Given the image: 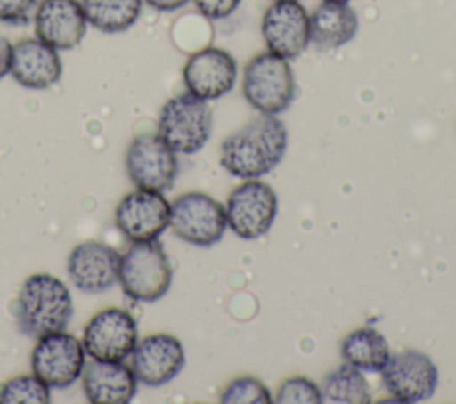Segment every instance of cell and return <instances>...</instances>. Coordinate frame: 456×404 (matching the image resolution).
I'll list each match as a JSON object with an SVG mask.
<instances>
[{
  "mask_svg": "<svg viewBox=\"0 0 456 404\" xmlns=\"http://www.w3.org/2000/svg\"><path fill=\"white\" fill-rule=\"evenodd\" d=\"M287 146L289 133L283 121L258 114L221 142L219 162L232 176L260 178L281 162Z\"/></svg>",
  "mask_w": 456,
  "mask_h": 404,
  "instance_id": "1",
  "label": "cell"
},
{
  "mask_svg": "<svg viewBox=\"0 0 456 404\" xmlns=\"http://www.w3.org/2000/svg\"><path fill=\"white\" fill-rule=\"evenodd\" d=\"M14 313L18 329L30 338L64 331L73 317L69 288L53 274H30L20 288Z\"/></svg>",
  "mask_w": 456,
  "mask_h": 404,
  "instance_id": "2",
  "label": "cell"
},
{
  "mask_svg": "<svg viewBox=\"0 0 456 404\" xmlns=\"http://www.w3.org/2000/svg\"><path fill=\"white\" fill-rule=\"evenodd\" d=\"M242 94L260 114L285 112L296 98V78L289 61L271 52L251 57L242 73Z\"/></svg>",
  "mask_w": 456,
  "mask_h": 404,
  "instance_id": "3",
  "label": "cell"
},
{
  "mask_svg": "<svg viewBox=\"0 0 456 404\" xmlns=\"http://www.w3.org/2000/svg\"><path fill=\"white\" fill-rule=\"evenodd\" d=\"M212 110L208 101L191 94H176L169 98L157 121V133L175 151L182 155L198 153L212 133Z\"/></svg>",
  "mask_w": 456,
  "mask_h": 404,
  "instance_id": "4",
  "label": "cell"
},
{
  "mask_svg": "<svg viewBox=\"0 0 456 404\" xmlns=\"http://www.w3.org/2000/svg\"><path fill=\"white\" fill-rule=\"evenodd\" d=\"M171 281V262L157 240L134 242L121 256L118 283L130 299L153 303L167 294Z\"/></svg>",
  "mask_w": 456,
  "mask_h": 404,
  "instance_id": "5",
  "label": "cell"
},
{
  "mask_svg": "<svg viewBox=\"0 0 456 404\" xmlns=\"http://www.w3.org/2000/svg\"><path fill=\"white\" fill-rule=\"evenodd\" d=\"M169 226L187 244L214 246L228 228L224 205L203 192H185L171 203Z\"/></svg>",
  "mask_w": 456,
  "mask_h": 404,
  "instance_id": "6",
  "label": "cell"
},
{
  "mask_svg": "<svg viewBox=\"0 0 456 404\" xmlns=\"http://www.w3.org/2000/svg\"><path fill=\"white\" fill-rule=\"evenodd\" d=\"M228 228L242 240H255L264 237L278 214V196L274 189L251 178L237 185L224 205Z\"/></svg>",
  "mask_w": 456,
  "mask_h": 404,
  "instance_id": "7",
  "label": "cell"
},
{
  "mask_svg": "<svg viewBox=\"0 0 456 404\" xmlns=\"http://www.w3.org/2000/svg\"><path fill=\"white\" fill-rule=\"evenodd\" d=\"M379 372L387 393L403 404L428 400L438 384L435 361L428 354L413 349L390 354Z\"/></svg>",
  "mask_w": 456,
  "mask_h": 404,
  "instance_id": "8",
  "label": "cell"
},
{
  "mask_svg": "<svg viewBox=\"0 0 456 404\" xmlns=\"http://www.w3.org/2000/svg\"><path fill=\"white\" fill-rule=\"evenodd\" d=\"M86 351L82 342L66 331H57L37 338L32 354V374L52 388L71 386L84 370Z\"/></svg>",
  "mask_w": 456,
  "mask_h": 404,
  "instance_id": "9",
  "label": "cell"
},
{
  "mask_svg": "<svg viewBox=\"0 0 456 404\" xmlns=\"http://www.w3.org/2000/svg\"><path fill=\"white\" fill-rule=\"evenodd\" d=\"M125 167L130 182L137 189L166 192L178 174L176 153L159 133L137 135L125 155Z\"/></svg>",
  "mask_w": 456,
  "mask_h": 404,
  "instance_id": "10",
  "label": "cell"
},
{
  "mask_svg": "<svg viewBox=\"0 0 456 404\" xmlns=\"http://www.w3.org/2000/svg\"><path fill=\"white\" fill-rule=\"evenodd\" d=\"M137 343V322L123 308H105L91 317L84 327L82 345L98 361H123Z\"/></svg>",
  "mask_w": 456,
  "mask_h": 404,
  "instance_id": "11",
  "label": "cell"
},
{
  "mask_svg": "<svg viewBox=\"0 0 456 404\" xmlns=\"http://www.w3.org/2000/svg\"><path fill=\"white\" fill-rule=\"evenodd\" d=\"M260 30L267 52L292 61L310 44V14L299 0H273Z\"/></svg>",
  "mask_w": 456,
  "mask_h": 404,
  "instance_id": "12",
  "label": "cell"
},
{
  "mask_svg": "<svg viewBox=\"0 0 456 404\" xmlns=\"http://www.w3.org/2000/svg\"><path fill=\"white\" fill-rule=\"evenodd\" d=\"M169 208L162 192L135 189L119 199L114 221L119 233L132 242L157 240L169 226Z\"/></svg>",
  "mask_w": 456,
  "mask_h": 404,
  "instance_id": "13",
  "label": "cell"
},
{
  "mask_svg": "<svg viewBox=\"0 0 456 404\" xmlns=\"http://www.w3.org/2000/svg\"><path fill=\"white\" fill-rule=\"evenodd\" d=\"M187 93L205 100H219L228 94L237 82V61L217 46H207L194 52L182 69Z\"/></svg>",
  "mask_w": 456,
  "mask_h": 404,
  "instance_id": "14",
  "label": "cell"
},
{
  "mask_svg": "<svg viewBox=\"0 0 456 404\" xmlns=\"http://www.w3.org/2000/svg\"><path fill=\"white\" fill-rule=\"evenodd\" d=\"M183 365V345L176 336L167 333H155L141 338L130 354V368L137 381L148 386H162L173 381Z\"/></svg>",
  "mask_w": 456,
  "mask_h": 404,
  "instance_id": "15",
  "label": "cell"
},
{
  "mask_svg": "<svg viewBox=\"0 0 456 404\" xmlns=\"http://www.w3.org/2000/svg\"><path fill=\"white\" fill-rule=\"evenodd\" d=\"M119 253L109 244L86 240L68 255V276L86 294H102L118 283Z\"/></svg>",
  "mask_w": 456,
  "mask_h": 404,
  "instance_id": "16",
  "label": "cell"
},
{
  "mask_svg": "<svg viewBox=\"0 0 456 404\" xmlns=\"http://www.w3.org/2000/svg\"><path fill=\"white\" fill-rule=\"evenodd\" d=\"M87 20L78 0H41L34 11V32L55 50L78 46L87 32Z\"/></svg>",
  "mask_w": 456,
  "mask_h": 404,
  "instance_id": "17",
  "label": "cell"
},
{
  "mask_svg": "<svg viewBox=\"0 0 456 404\" xmlns=\"http://www.w3.org/2000/svg\"><path fill=\"white\" fill-rule=\"evenodd\" d=\"M11 77L27 89H48L61 80L62 61L59 50L37 37H25L12 44Z\"/></svg>",
  "mask_w": 456,
  "mask_h": 404,
  "instance_id": "18",
  "label": "cell"
},
{
  "mask_svg": "<svg viewBox=\"0 0 456 404\" xmlns=\"http://www.w3.org/2000/svg\"><path fill=\"white\" fill-rule=\"evenodd\" d=\"M82 388L91 404H128L137 390L134 370L123 361H91L82 370Z\"/></svg>",
  "mask_w": 456,
  "mask_h": 404,
  "instance_id": "19",
  "label": "cell"
},
{
  "mask_svg": "<svg viewBox=\"0 0 456 404\" xmlns=\"http://www.w3.org/2000/svg\"><path fill=\"white\" fill-rule=\"evenodd\" d=\"M358 32V16L347 2H322L310 14V44L333 50L349 43Z\"/></svg>",
  "mask_w": 456,
  "mask_h": 404,
  "instance_id": "20",
  "label": "cell"
},
{
  "mask_svg": "<svg viewBox=\"0 0 456 404\" xmlns=\"http://www.w3.org/2000/svg\"><path fill=\"white\" fill-rule=\"evenodd\" d=\"M344 363L362 372H379L390 358V347L383 333L363 326L353 329L340 343Z\"/></svg>",
  "mask_w": 456,
  "mask_h": 404,
  "instance_id": "21",
  "label": "cell"
},
{
  "mask_svg": "<svg viewBox=\"0 0 456 404\" xmlns=\"http://www.w3.org/2000/svg\"><path fill=\"white\" fill-rule=\"evenodd\" d=\"M87 23L105 34L125 32L135 25L142 0H80Z\"/></svg>",
  "mask_w": 456,
  "mask_h": 404,
  "instance_id": "22",
  "label": "cell"
},
{
  "mask_svg": "<svg viewBox=\"0 0 456 404\" xmlns=\"http://www.w3.org/2000/svg\"><path fill=\"white\" fill-rule=\"evenodd\" d=\"M322 399L335 404H369L370 388L362 370L344 363L324 377Z\"/></svg>",
  "mask_w": 456,
  "mask_h": 404,
  "instance_id": "23",
  "label": "cell"
},
{
  "mask_svg": "<svg viewBox=\"0 0 456 404\" xmlns=\"http://www.w3.org/2000/svg\"><path fill=\"white\" fill-rule=\"evenodd\" d=\"M50 386L34 374L11 377L0 386V404H48Z\"/></svg>",
  "mask_w": 456,
  "mask_h": 404,
  "instance_id": "24",
  "label": "cell"
},
{
  "mask_svg": "<svg viewBox=\"0 0 456 404\" xmlns=\"http://www.w3.org/2000/svg\"><path fill=\"white\" fill-rule=\"evenodd\" d=\"M219 402L223 404H271L269 388L256 377L244 376L230 381L223 390Z\"/></svg>",
  "mask_w": 456,
  "mask_h": 404,
  "instance_id": "25",
  "label": "cell"
},
{
  "mask_svg": "<svg viewBox=\"0 0 456 404\" xmlns=\"http://www.w3.org/2000/svg\"><path fill=\"white\" fill-rule=\"evenodd\" d=\"M276 404H321L322 390L308 377H289L281 381L276 390V397L273 399Z\"/></svg>",
  "mask_w": 456,
  "mask_h": 404,
  "instance_id": "26",
  "label": "cell"
},
{
  "mask_svg": "<svg viewBox=\"0 0 456 404\" xmlns=\"http://www.w3.org/2000/svg\"><path fill=\"white\" fill-rule=\"evenodd\" d=\"M37 0H0V21L7 25H23L30 20V14Z\"/></svg>",
  "mask_w": 456,
  "mask_h": 404,
  "instance_id": "27",
  "label": "cell"
},
{
  "mask_svg": "<svg viewBox=\"0 0 456 404\" xmlns=\"http://www.w3.org/2000/svg\"><path fill=\"white\" fill-rule=\"evenodd\" d=\"M196 9L208 20L228 18L242 0H192Z\"/></svg>",
  "mask_w": 456,
  "mask_h": 404,
  "instance_id": "28",
  "label": "cell"
},
{
  "mask_svg": "<svg viewBox=\"0 0 456 404\" xmlns=\"http://www.w3.org/2000/svg\"><path fill=\"white\" fill-rule=\"evenodd\" d=\"M11 57H12V44L5 36L0 34V78H4L9 73Z\"/></svg>",
  "mask_w": 456,
  "mask_h": 404,
  "instance_id": "29",
  "label": "cell"
},
{
  "mask_svg": "<svg viewBox=\"0 0 456 404\" xmlns=\"http://www.w3.org/2000/svg\"><path fill=\"white\" fill-rule=\"evenodd\" d=\"M144 4H148L151 9L160 11V12H171V11H178L183 5H187L191 0H142Z\"/></svg>",
  "mask_w": 456,
  "mask_h": 404,
  "instance_id": "30",
  "label": "cell"
},
{
  "mask_svg": "<svg viewBox=\"0 0 456 404\" xmlns=\"http://www.w3.org/2000/svg\"><path fill=\"white\" fill-rule=\"evenodd\" d=\"M324 2H349V0H324Z\"/></svg>",
  "mask_w": 456,
  "mask_h": 404,
  "instance_id": "31",
  "label": "cell"
}]
</instances>
